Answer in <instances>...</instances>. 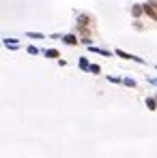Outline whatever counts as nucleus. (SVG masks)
Here are the masks:
<instances>
[{
	"label": "nucleus",
	"instance_id": "obj_1",
	"mask_svg": "<svg viewBox=\"0 0 157 158\" xmlns=\"http://www.w3.org/2000/svg\"><path fill=\"white\" fill-rule=\"evenodd\" d=\"M144 11H146V13H149V15H151L153 19H157V11L153 9V6H151V4H146V6H144Z\"/></svg>",
	"mask_w": 157,
	"mask_h": 158
},
{
	"label": "nucleus",
	"instance_id": "obj_2",
	"mask_svg": "<svg viewBox=\"0 0 157 158\" xmlns=\"http://www.w3.org/2000/svg\"><path fill=\"white\" fill-rule=\"evenodd\" d=\"M65 43H69V45H75L78 41H75V37H71V34H67V37H65Z\"/></svg>",
	"mask_w": 157,
	"mask_h": 158
},
{
	"label": "nucleus",
	"instance_id": "obj_3",
	"mask_svg": "<svg viewBox=\"0 0 157 158\" xmlns=\"http://www.w3.org/2000/svg\"><path fill=\"white\" fill-rule=\"evenodd\" d=\"M146 105H149L151 109H155V107H157V101H153V98H149V101H146Z\"/></svg>",
	"mask_w": 157,
	"mask_h": 158
},
{
	"label": "nucleus",
	"instance_id": "obj_4",
	"mask_svg": "<svg viewBox=\"0 0 157 158\" xmlns=\"http://www.w3.org/2000/svg\"><path fill=\"white\" fill-rule=\"evenodd\" d=\"M56 56H58V51H56V49H50V51H48V58H56Z\"/></svg>",
	"mask_w": 157,
	"mask_h": 158
},
{
	"label": "nucleus",
	"instance_id": "obj_5",
	"mask_svg": "<svg viewBox=\"0 0 157 158\" xmlns=\"http://www.w3.org/2000/svg\"><path fill=\"white\" fill-rule=\"evenodd\" d=\"M149 4H151V6H153V9L157 11V0H149Z\"/></svg>",
	"mask_w": 157,
	"mask_h": 158
}]
</instances>
